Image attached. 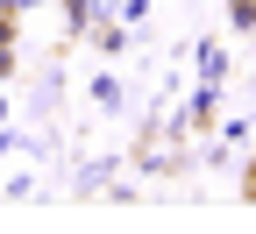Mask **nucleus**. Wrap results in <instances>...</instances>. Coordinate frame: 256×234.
Returning <instances> with one entry per match:
<instances>
[]
</instances>
